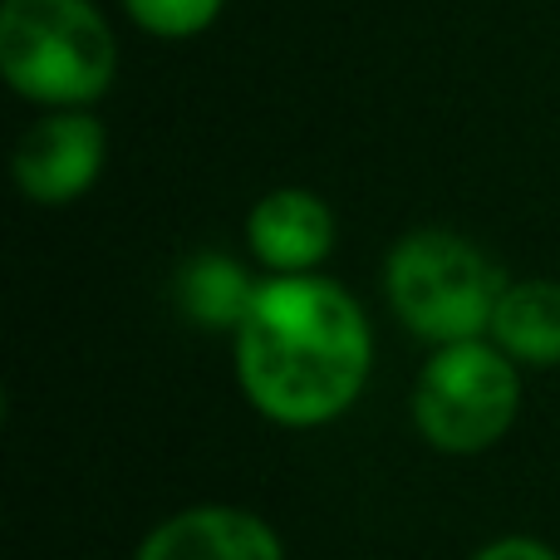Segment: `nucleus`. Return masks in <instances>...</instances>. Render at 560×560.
Returning a JSON list of instances; mask_svg holds the SVG:
<instances>
[{
  "label": "nucleus",
  "mask_w": 560,
  "mask_h": 560,
  "mask_svg": "<svg viewBox=\"0 0 560 560\" xmlns=\"http://www.w3.org/2000/svg\"><path fill=\"white\" fill-rule=\"evenodd\" d=\"M374 359L369 319L335 280L276 276L236 329V374L266 418L315 428L359 398Z\"/></svg>",
  "instance_id": "nucleus-1"
},
{
  "label": "nucleus",
  "mask_w": 560,
  "mask_h": 560,
  "mask_svg": "<svg viewBox=\"0 0 560 560\" xmlns=\"http://www.w3.org/2000/svg\"><path fill=\"white\" fill-rule=\"evenodd\" d=\"M0 69L30 104L84 108L114 84L118 45L89 0H5Z\"/></svg>",
  "instance_id": "nucleus-2"
},
{
  "label": "nucleus",
  "mask_w": 560,
  "mask_h": 560,
  "mask_svg": "<svg viewBox=\"0 0 560 560\" xmlns=\"http://www.w3.org/2000/svg\"><path fill=\"white\" fill-rule=\"evenodd\" d=\"M506 280L482 246L453 232H413L388 256V300L418 339L463 345L492 329Z\"/></svg>",
  "instance_id": "nucleus-3"
},
{
  "label": "nucleus",
  "mask_w": 560,
  "mask_h": 560,
  "mask_svg": "<svg viewBox=\"0 0 560 560\" xmlns=\"http://www.w3.org/2000/svg\"><path fill=\"white\" fill-rule=\"evenodd\" d=\"M522 384H516L512 359L497 345L463 339L443 345L423 364L413 388L418 433L443 453H482L512 428Z\"/></svg>",
  "instance_id": "nucleus-4"
},
{
  "label": "nucleus",
  "mask_w": 560,
  "mask_h": 560,
  "mask_svg": "<svg viewBox=\"0 0 560 560\" xmlns=\"http://www.w3.org/2000/svg\"><path fill=\"white\" fill-rule=\"evenodd\" d=\"M98 167H104V124L79 108L39 118L15 143V183L30 202H74L94 187Z\"/></svg>",
  "instance_id": "nucleus-5"
},
{
  "label": "nucleus",
  "mask_w": 560,
  "mask_h": 560,
  "mask_svg": "<svg viewBox=\"0 0 560 560\" xmlns=\"http://www.w3.org/2000/svg\"><path fill=\"white\" fill-rule=\"evenodd\" d=\"M246 242L256 261L271 266L276 276H310L335 246V217L305 187H280L252 207Z\"/></svg>",
  "instance_id": "nucleus-6"
},
{
  "label": "nucleus",
  "mask_w": 560,
  "mask_h": 560,
  "mask_svg": "<svg viewBox=\"0 0 560 560\" xmlns=\"http://www.w3.org/2000/svg\"><path fill=\"white\" fill-rule=\"evenodd\" d=\"M138 560H285L276 532L252 512L232 506H192L163 522L143 541Z\"/></svg>",
  "instance_id": "nucleus-7"
},
{
  "label": "nucleus",
  "mask_w": 560,
  "mask_h": 560,
  "mask_svg": "<svg viewBox=\"0 0 560 560\" xmlns=\"http://www.w3.org/2000/svg\"><path fill=\"white\" fill-rule=\"evenodd\" d=\"M492 339L506 359L560 364V285L556 280H516L492 315Z\"/></svg>",
  "instance_id": "nucleus-8"
},
{
  "label": "nucleus",
  "mask_w": 560,
  "mask_h": 560,
  "mask_svg": "<svg viewBox=\"0 0 560 560\" xmlns=\"http://www.w3.org/2000/svg\"><path fill=\"white\" fill-rule=\"evenodd\" d=\"M177 290H183V310L192 319H202L212 329H242L246 310H252L261 285H252L242 276V266L226 261V256H197L183 271V285Z\"/></svg>",
  "instance_id": "nucleus-9"
},
{
  "label": "nucleus",
  "mask_w": 560,
  "mask_h": 560,
  "mask_svg": "<svg viewBox=\"0 0 560 560\" xmlns=\"http://www.w3.org/2000/svg\"><path fill=\"white\" fill-rule=\"evenodd\" d=\"M124 5L148 35L187 39V35H202V30L212 25L222 0H124Z\"/></svg>",
  "instance_id": "nucleus-10"
},
{
  "label": "nucleus",
  "mask_w": 560,
  "mask_h": 560,
  "mask_svg": "<svg viewBox=\"0 0 560 560\" xmlns=\"http://www.w3.org/2000/svg\"><path fill=\"white\" fill-rule=\"evenodd\" d=\"M477 560H560V556L546 551L541 541H497V546H487Z\"/></svg>",
  "instance_id": "nucleus-11"
}]
</instances>
